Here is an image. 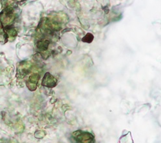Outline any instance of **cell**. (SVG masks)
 <instances>
[{
  "instance_id": "6da1fadb",
  "label": "cell",
  "mask_w": 161,
  "mask_h": 143,
  "mask_svg": "<svg viewBox=\"0 0 161 143\" xmlns=\"http://www.w3.org/2000/svg\"><path fill=\"white\" fill-rule=\"evenodd\" d=\"M72 138L75 143H94V136L89 132L78 130L74 132Z\"/></svg>"
},
{
  "instance_id": "277c9868",
  "label": "cell",
  "mask_w": 161,
  "mask_h": 143,
  "mask_svg": "<svg viewBox=\"0 0 161 143\" xmlns=\"http://www.w3.org/2000/svg\"><path fill=\"white\" fill-rule=\"evenodd\" d=\"M94 39V36L92 34L88 33L83 38V42H87V43H91Z\"/></svg>"
},
{
  "instance_id": "7a4b0ae2",
  "label": "cell",
  "mask_w": 161,
  "mask_h": 143,
  "mask_svg": "<svg viewBox=\"0 0 161 143\" xmlns=\"http://www.w3.org/2000/svg\"><path fill=\"white\" fill-rule=\"evenodd\" d=\"M57 84V79L54 78L52 75L47 72L43 78L42 85L45 86H47L48 88H53Z\"/></svg>"
},
{
  "instance_id": "3957f363",
  "label": "cell",
  "mask_w": 161,
  "mask_h": 143,
  "mask_svg": "<svg viewBox=\"0 0 161 143\" xmlns=\"http://www.w3.org/2000/svg\"><path fill=\"white\" fill-rule=\"evenodd\" d=\"M48 45H49V42L47 40L44 41V42H39L38 43V48L41 50L45 51L48 49Z\"/></svg>"
}]
</instances>
